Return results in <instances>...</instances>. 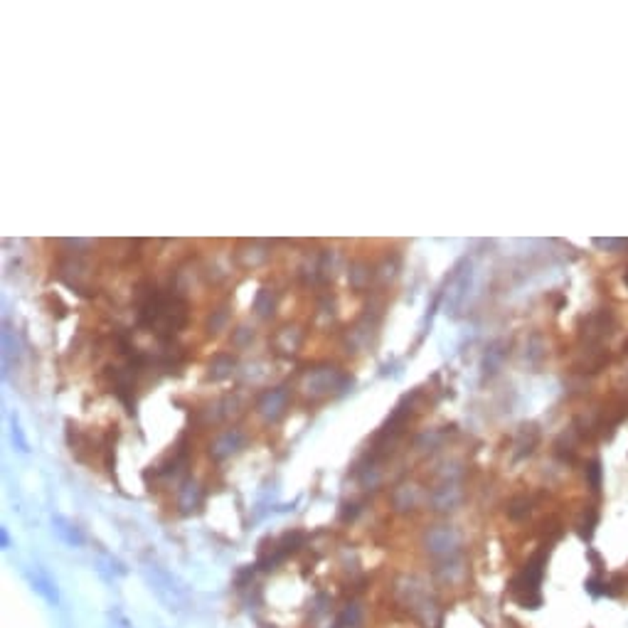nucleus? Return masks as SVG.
<instances>
[{
    "label": "nucleus",
    "instance_id": "nucleus-1",
    "mask_svg": "<svg viewBox=\"0 0 628 628\" xmlns=\"http://www.w3.org/2000/svg\"><path fill=\"white\" fill-rule=\"evenodd\" d=\"M32 584H35V589H37V591H40V594L45 596L47 601H50V604H57V599H59V596H57V589L52 587L50 579H45V577H35V582H32Z\"/></svg>",
    "mask_w": 628,
    "mask_h": 628
},
{
    "label": "nucleus",
    "instance_id": "nucleus-2",
    "mask_svg": "<svg viewBox=\"0 0 628 628\" xmlns=\"http://www.w3.org/2000/svg\"><path fill=\"white\" fill-rule=\"evenodd\" d=\"M587 591L591 596H613V594H616V591H611V589H609V584H604L599 577L589 579V582H587Z\"/></svg>",
    "mask_w": 628,
    "mask_h": 628
}]
</instances>
